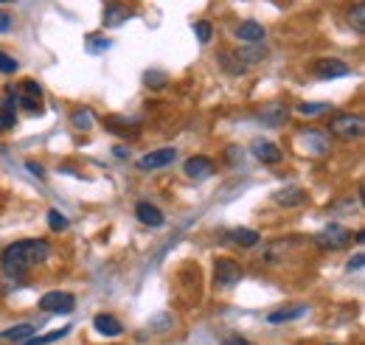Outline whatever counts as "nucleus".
I'll use <instances>...</instances> for the list:
<instances>
[{"mask_svg": "<svg viewBox=\"0 0 365 345\" xmlns=\"http://www.w3.org/2000/svg\"><path fill=\"white\" fill-rule=\"evenodd\" d=\"M354 239H357V244H363V242H365V230H357V236H354Z\"/></svg>", "mask_w": 365, "mask_h": 345, "instance_id": "37", "label": "nucleus"}, {"mask_svg": "<svg viewBox=\"0 0 365 345\" xmlns=\"http://www.w3.org/2000/svg\"><path fill=\"white\" fill-rule=\"evenodd\" d=\"M68 334V329H59V331H48L43 337H29L23 345H48V343H56V340H62Z\"/></svg>", "mask_w": 365, "mask_h": 345, "instance_id": "25", "label": "nucleus"}, {"mask_svg": "<svg viewBox=\"0 0 365 345\" xmlns=\"http://www.w3.org/2000/svg\"><path fill=\"white\" fill-rule=\"evenodd\" d=\"M194 31H197V40H200V43H208V40H211V23L200 20V23L194 26Z\"/></svg>", "mask_w": 365, "mask_h": 345, "instance_id": "30", "label": "nucleus"}, {"mask_svg": "<svg viewBox=\"0 0 365 345\" xmlns=\"http://www.w3.org/2000/svg\"><path fill=\"white\" fill-rule=\"evenodd\" d=\"M175 160H178V152L175 149H155V152H149V155H143L138 160V169L140 172H158V169L172 166Z\"/></svg>", "mask_w": 365, "mask_h": 345, "instance_id": "8", "label": "nucleus"}, {"mask_svg": "<svg viewBox=\"0 0 365 345\" xmlns=\"http://www.w3.org/2000/svg\"><path fill=\"white\" fill-rule=\"evenodd\" d=\"M98 48H110V40H96V43H91V51H98Z\"/></svg>", "mask_w": 365, "mask_h": 345, "instance_id": "35", "label": "nucleus"}, {"mask_svg": "<svg viewBox=\"0 0 365 345\" xmlns=\"http://www.w3.org/2000/svg\"><path fill=\"white\" fill-rule=\"evenodd\" d=\"M71 121H73V127L82 132H88L93 127V121H96V115H93L91 110L85 107V110H73V115H71Z\"/></svg>", "mask_w": 365, "mask_h": 345, "instance_id": "24", "label": "nucleus"}, {"mask_svg": "<svg viewBox=\"0 0 365 345\" xmlns=\"http://www.w3.org/2000/svg\"><path fill=\"white\" fill-rule=\"evenodd\" d=\"M93 326H96V331L104 334V337H118V334L124 331V326H121L118 317H113V314H96V317H93Z\"/></svg>", "mask_w": 365, "mask_h": 345, "instance_id": "17", "label": "nucleus"}, {"mask_svg": "<svg viewBox=\"0 0 365 345\" xmlns=\"http://www.w3.org/2000/svg\"><path fill=\"white\" fill-rule=\"evenodd\" d=\"M225 345H247V340H245V337H228Z\"/></svg>", "mask_w": 365, "mask_h": 345, "instance_id": "36", "label": "nucleus"}, {"mask_svg": "<svg viewBox=\"0 0 365 345\" xmlns=\"http://www.w3.org/2000/svg\"><path fill=\"white\" fill-rule=\"evenodd\" d=\"M26 166H29V172H31V174H37V177H43V174H46V169H43L40 163H34V160H29Z\"/></svg>", "mask_w": 365, "mask_h": 345, "instance_id": "34", "label": "nucleus"}, {"mask_svg": "<svg viewBox=\"0 0 365 345\" xmlns=\"http://www.w3.org/2000/svg\"><path fill=\"white\" fill-rule=\"evenodd\" d=\"M40 309L48 314H71L76 309V301H73L71 292H48L40 301Z\"/></svg>", "mask_w": 365, "mask_h": 345, "instance_id": "7", "label": "nucleus"}, {"mask_svg": "<svg viewBox=\"0 0 365 345\" xmlns=\"http://www.w3.org/2000/svg\"><path fill=\"white\" fill-rule=\"evenodd\" d=\"M48 227L51 230H65L68 227V219L59 214V211H48Z\"/></svg>", "mask_w": 365, "mask_h": 345, "instance_id": "28", "label": "nucleus"}, {"mask_svg": "<svg viewBox=\"0 0 365 345\" xmlns=\"http://www.w3.org/2000/svg\"><path fill=\"white\" fill-rule=\"evenodd\" d=\"M273 200L278 205H284V208H295V205H301V202H307V194L301 191V188H295V185H289V188H284V191H275Z\"/></svg>", "mask_w": 365, "mask_h": 345, "instance_id": "19", "label": "nucleus"}, {"mask_svg": "<svg viewBox=\"0 0 365 345\" xmlns=\"http://www.w3.org/2000/svg\"><path fill=\"white\" fill-rule=\"evenodd\" d=\"M304 314H307V306H289V309L270 311V314H267V323H270V326H284V323L298 320V317H304Z\"/></svg>", "mask_w": 365, "mask_h": 345, "instance_id": "18", "label": "nucleus"}, {"mask_svg": "<svg viewBox=\"0 0 365 345\" xmlns=\"http://www.w3.org/2000/svg\"><path fill=\"white\" fill-rule=\"evenodd\" d=\"M228 242L236 244V247H256L259 244V233L250 230V227H236V230H230Z\"/></svg>", "mask_w": 365, "mask_h": 345, "instance_id": "21", "label": "nucleus"}, {"mask_svg": "<svg viewBox=\"0 0 365 345\" xmlns=\"http://www.w3.org/2000/svg\"><path fill=\"white\" fill-rule=\"evenodd\" d=\"M349 73H351L349 65L340 62V59H318L315 62V76L318 79H343Z\"/></svg>", "mask_w": 365, "mask_h": 345, "instance_id": "10", "label": "nucleus"}, {"mask_svg": "<svg viewBox=\"0 0 365 345\" xmlns=\"http://www.w3.org/2000/svg\"><path fill=\"white\" fill-rule=\"evenodd\" d=\"M233 59L242 65V68H250V65H259L267 59V51L262 45H247V48H239L233 51Z\"/></svg>", "mask_w": 365, "mask_h": 345, "instance_id": "14", "label": "nucleus"}, {"mask_svg": "<svg viewBox=\"0 0 365 345\" xmlns=\"http://www.w3.org/2000/svg\"><path fill=\"white\" fill-rule=\"evenodd\" d=\"M242 267L236 264V261L230 259H220L214 261V284L217 287H222V289H228V287H236L239 281H242Z\"/></svg>", "mask_w": 365, "mask_h": 345, "instance_id": "4", "label": "nucleus"}, {"mask_svg": "<svg viewBox=\"0 0 365 345\" xmlns=\"http://www.w3.org/2000/svg\"><path fill=\"white\" fill-rule=\"evenodd\" d=\"M0 3H9V0H0Z\"/></svg>", "mask_w": 365, "mask_h": 345, "instance_id": "38", "label": "nucleus"}, {"mask_svg": "<svg viewBox=\"0 0 365 345\" xmlns=\"http://www.w3.org/2000/svg\"><path fill=\"white\" fill-rule=\"evenodd\" d=\"M298 146L307 155H326L329 152V135L320 130H304L298 132Z\"/></svg>", "mask_w": 365, "mask_h": 345, "instance_id": "9", "label": "nucleus"}, {"mask_svg": "<svg viewBox=\"0 0 365 345\" xmlns=\"http://www.w3.org/2000/svg\"><path fill=\"white\" fill-rule=\"evenodd\" d=\"M287 118H289V107L281 98H273V101H267V104L259 107V121L264 127H281Z\"/></svg>", "mask_w": 365, "mask_h": 345, "instance_id": "6", "label": "nucleus"}, {"mask_svg": "<svg viewBox=\"0 0 365 345\" xmlns=\"http://www.w3.org/2000/svg\"><path fill=\"white\" fill-rule=\"evenodd\" d=\"M349 23L357 34H365V6L363 3H354L351 11H349Z\"/></svg>", "mask_w": 365, "mask_h": 345, "instance_id": "23", "label": "nucleus"}, {"mask_svg": "<svg viewBox=\"0 0 365 345\" xmlns=\"http://www.w3.org/2000/svg\"><path fill=\"white\" fill-rule=\"evenodd\" d=\"M107 130H113L115 135H121V138L138 135V127H124V124H118V118H107Z\"/></svg>", "mask_w": 365, "mask_h": 345, "instance_id": "26", "label": "nucleus"}, {"mask_svg": "<svg viewBox=\"0 0 365 345\" xmlns=\"http://www.w3.org/2000/svg\"><path fill=\"white\" fill-rule=\"evenodd\" d=\"M20 65H17V59L14 56H9L6 51H0V73H14Z\"/></svg>", "mask_w": 365, "mask_h": 345, "instance_id": "27", "label": "nucleus"}, {"mask_svg": "<svg viewBox=\"0 0 365 345\" xmlns=\"http://www.w3.org/2000/svg\"><path fill=\"white\" fill-rule=\"evenodd\" d=\"M17 104L26 110V113H43V90L37 82H23V85L17 87Z\"/></svg>", "mask_w": 365, "mask_h": 345, "instance_id": "5", "label": "nucleus"}, {"mask_svg": "<svg viewBox=\"0 0 365 345\" xmlns=\"http://www.w3.org/2000/svg\"><path fill=\"white\" fill-rule=\"evenodd\" d=\"M349 242H351V230H346L343 225H329L315 233V244L320 250H343L349 247Z\"/></svg>", "mask_w": 365, "mask_h": 345, "instance_id": "2", "label": "nucleus"}, {"mask_svg": "<svg viewBox=\"0 0 365 345\" xmlns=\"http://www.w3.org/2000/svg\"><path fill=\"white\" fill-rule=\"evenodd\" d=\"M329 132L340 140H354L363 135V118L360 115H334V121L329 124Z\"/></svg>", "mask_w": 365, "mask_h": 345, "instance_id": "3", "label": "nucleus"}, {"mask_svg": "<svg viewBox=\"0 0 365 345\" xmlns=\"http://www.w3.org/2000/svg\"><path fill=\"white\" fill-rule=\"evenodd\" d=\"M48 259H51V244L46 239H20V242L9 244L0 253V269L9 278H20L31 267H37V264H43Z\"/></svg>", "mask_w": 365, "mask_h": 345, "instance_id": "1", "label": "nucleus"}, {"mask_svg": "<svg viewBox=\"0 0 365 345\" xmlns=\"http://www.w3.org/2000/svg\"><path fill=\"white\" fill-rule=\"evenodd\" d=\"M130 17V11H127V6H121V3H110L107 9H104V26H118V23H124Z\"/></svg>", "mask_w": 365, "mask_h": 345, "instance_id": "22", "label": "nucleus"}, {"mask_svg": "<svg viewBox=\"0 0 365 345\" xmlns=\"http://www.w3.org/2000/svg\"><path fill=\"white\" fill-rule=\"evenodd\" d=\"M326 110H329V104H298V113L307 115V118L309 115H318V113H326Z\"/></svg>", "mask_w": 365, "mask_h": 345, "instance_id": "29", "label": "nucleus"}, {"mask_svg": "<svg viewBox=\"0 0 365 345\" xmlns=\"http://www.w3.org/2000/svg\"><path fill=\"white\" fill-rule=\"evenodd\" d=\"M146 85H149V87H163V85H166V79H163V73H160V71H152V73H146Z\"/></svg>", "mask_w": 365, "mask_h": 345, "instance_id": "31", "label": "nucleus"}, {"mask_svg": "<svg viewBox=\"0 0 365 345\" xmlns=\"http://www.w3.org/2000/svg\"><path fill=\"white\" fill-rule=\"evenodd\" d=\"M14 104H17V98H11V87H9V90L3 93V98H0V132L14 130V124H17Z\"/></svg>", "mask_w": 365, "mask_h": 345, "instance_id": "11", "label": "nucleus"}, {"mask_svg": "<svg viewBox=\"0 0 365 345\" xmlns=\"http://www.w3.org/2000/svg\"><path fill=\"white\" fill-rule=\"evenodd\" d=\"M365 264V256L363 253H357V256H354V259L349 261V272H351V269H360V267H363Z\"/></svg>", "mask_w": 365, "mask_h": 345, "instance_id": "32", "label": "nucleus"}, {"mask_svg": "<svg viewBox=\"0 0 365 345\" xmlns=\"http://www.w3.org/2000/svg\"><path fill=\"white\" fill-rule=\"evenodd\" d=\"M182 172H185V177H191V180H202V177H208V174L214 172V160L205 158V155L188 158L185 166H182Z\"/></svg>", "mask_w": 365, "mask_h": 345, "instance_id": "12", "label": "nucleus"}, {"mask_svg": "<svg viewBox=\"0 0 365 345\" xmlns=\"http://www.w3.org/2000/svg\"><path fill=\"white\" fill-rule=\"evenodd\" d=\"M242 43H262L264 40V26L262 23H256V20H245V23H239L236 26V31H233Z\"/></svg>", "mask_w": 365, "mask_h": 345, "instance_id": "15", "label": "nucleus"}, {"mask_svg": "<svg viewBox=\"0 0 365 345\" xmlns=\"http://www.w3.org/2000/svg\"><path fill=\"white\" fill-rule=\"evenodd\" d=\"M135 216L140 225H146V227H163V214H160V208L158 205H152V202H138L135 205Z\"/></svg>", "mask_w": 365, "mask_h": 345, "instance_id": "13", "label": "nucleus"}, {"mask_svg": "<svg viewBox=\"0 0 365 345\" xmlns=\"http://www.w3.org/2000/svg\"><path fill=\"white\" fill-rule=\"evenodd\" d=\"M34 331H37L34 323H20V326H11V329L0 331V337L9 340V343H26L29 337H34Z\"/></svg>", "mask_w": 365, "mask_h": 345, "instance_id": "20", "label": "nucleus"}, {"mask_svg": "<svg viewBox=\"0 0 365 345\" xmlns=\"http://www.w3.org/2000/svg\"><path fill=\"white\" fill-rule=\"evenodd\" d=\"M11 29V17L9 14H0V34H6Z\"/></svg>", "mask_w": 365, "mask_h": 345, "instance_id": "33", "label": "nucleus"}, {"mask_svg": "<svg viewBox=\"0 0 365 345\" xmlns=\"http://www.w3.org/2000/svg\"><path fill=\"white\" fill-rule=\"evenodd\" d=\"M250 152H253L262 163H278V160H281V149L275 146L273 140H253Z\"/></svg>", "mask_w": 365, "mask_h": 345, "instance_id": "16", "label": "nucleus"}]
</instances>
